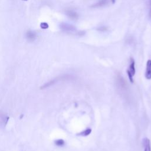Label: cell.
<instances>
[{"mask_svg":"<svg viewBox=\"0 0 151 151\" xmlns=\"http://www.w3.org/2000/svg\"><path fill=\"white\" fill-rule=\"evenodd\" d=\"M143 144L145 147V151H151L150 140L148 138H145L143 139Z\"/></svg>","mask_w":151,"mask_h":151,"instance_id":"obj_7","label":"cell"},{"mask_svg":"<svg viewBox=\"0 0 151 151\" xmlns=\"http://www.w3.org/2000/svg\"><path fill=\"white\" fill-rule=\"evenodd\" d=\"M67 16L72 20H76L78 18V14L73 10H68L66 11Z\"/></svg>","mask_w":151,"mask_h":151,"instance_id":"obj_5","label":"cell"},{"mask_svg":"<svg viewBox=\"0 0 151 151\" xmlns=\"http://www.w3.org/2000/svg\"><path fill=\"white\" fill-rule=\"evenodd\" d=\"M24 1H28V0H24Z\"/></svg>","mask_w":151,"mask_h":151,"instance_id":"obj_15","label":"cell"},{"mask_svg":"<svg viewBox=\"0 0 151 151\" xmlns=\"http://www.w3.org/2000/svg\"><path fill=\"white\" fill-rule=\"evenodd\" d=\"M61 29L66 32V33H74V31L76 30L75 27L74 26H73L72 25L70 24H67V23H63V24H61L60 26Z\"/></svg>","mask_w":151,"mask_h":151,"instance_id":"obj_2","label":"cell"},{"mask_svg":"<svg viewBox=\"0 0 151 151\" xmlns=\"http://www.w3.org/2000/svg\"><path fill=\"white\" fill-rule=\"evenodd\" d=\"M9 120L8 116L3 112H0V125L5 126Z\"/></svg>","mask_w":151,"mask_h":151,"instance_id":"obj_3","label":"cell"},{"mask_svg":"<svg viewBox=\"0 0 151 151\" xmlns=\"http://www.w3.org/2000/svg\"><path fill=\"white\" fill-rule=\"evenodd\" d=\"M91 129L90 128H88L85 130L84 131L78 133L77 135L82 136H89L91 133Z\"/></svg>","mask_w":151,"mask_h":151,"instance_id":"obj_9","label":"cell"},{"mask_svg":"<svg viewBox=\"0 0 151 151\" xmlns=\"http://www.w3.org/2000/svg\"><path fill=\"white\" fill-rule=\"evenodd\" d=\"M108 0H99V1L93 5H92V7L93 8H98V7H103L104 5H105L108 4Z\"/></svg>","mask_w":151,"mask_h":151,"instance_id":"obj_8","label":"cell"},{"mask_svg":"<svg viewBox=\"0 0 151 151\" xmlns=\"http://www.w3.org/2000/svg\"><path fill=\"white\" fill-rule=\"evenodd\" d=\"M136 73V70H135V60H133V59L131 58V62H130V64L127 70V76H128L129 81L131 82V83H133L134 80H133V76H135Z\"/></svg>","mask_w":151,"mask_h":151,"instance_id":"obj_1","label":"cell"},{"mask_svg":"<svg viewBox=\"0 0 151 151\" xmlns=\"http://www.w3.org/2000/svg\"><path fill=\"white\" fill-rule=\"evenodd\" d=\"M54 143H55V144L57 146H63L64 145L65 142L64 141V140H63V139H58V140L55 141Z\"/></svg>","mask_w":151,"mask_h":151,"instance_id":"obj_10","label":"cell"},{"mask_svg":"<svg viewBox=\"0 0 151 151\" xmlns=\"http://www.w3.org/2000/svg\"><path fill=\"white\" fill-rule=\"evenodd\" d=\"M111 1H112V3L113 4H114L115 2H116V0H111Z\"/></svg>","mask_w":151,"mask_h":151,"instance_id":"obj_13","label":"cell"},{"mask_svg":"<svg viewBox=\"0 0 151 151\" xmlns=\"http://www.w3.org/2000/svg\"><path fill=\"white\" fill-rule=\"evenodd\" d=\"M98 30H99V31H104L107 30V28H106V27H102L99 28Z\"/></svg>","mask_w":151,"mask_h":151,"instance_id":"obj_12","label":"cell"},{"mask_svg":"<svg viewBox=\"0 0 151 151\" xmlns=\"http://www.w3.org/2000/svg\"><path fill=\"white\" fill-rule=\"evenodd\" d=\"M40 27L41 28L45 30V29H47L49 27V26L47 22H41L40 24Z\"/></svg>","mask_w":151,"mask_h":151,"instance_id":"obj_11","label":"cell"},{"mask_svg":"<svg viewBox=\"0 0 151 151\" xmlns=\"http://www.w3.org/2000/svg\"><path fill=\"white\" fill-rule=\"evenodd\" d=\"M145 77L148 80L151 79V60H148L146 63Z\"/></svg>","mask_w":151,"mask_h":151,"instance_id":"obj_4","label":"cell"},{"mask_svg":"<svg viewBox=\"0 0 151 151\" xmlns=\"http://www.w3.org/2000/svg\"><path fill=\"white\" fill-rule=\"evenodd\" d=\"M37 36L36 33L33 31H28L26 34V37L30 41H34Z\"/></svg>","mask_w":151,"mask_h":151,"instance_id":"obj_6","label":"cell"},{"mask_svg":"<svg viewBox=\"0 0 151 151\" xmlns=\"http://www.w3.org/2000/svg\"><path fill=\"white\" fill-rule=\"evenodd\" d=\"M149 15H150V17H151V5H150V12H149Z\"/></svg>","mask_w":151,"mask_h":151,"instance_id":"obj_14","label":"cell"}]
</instances>
